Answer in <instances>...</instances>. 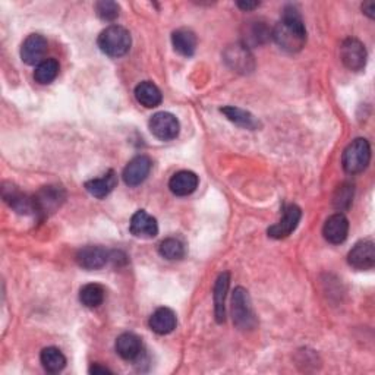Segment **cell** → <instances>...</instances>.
<instances>
[{"instance_id": "6da1fadb", "label": "cell", "mask_w": 375, "mask_h": 375, "mask_svg": "<svg viewBox=\"0 0 375 375\" xmlns=\"http://www.w3.org/2000/svg\"><path fill=\"white\" fill-rule=\"evenodd\" d=\"M271 35L280 49L289 51V53H296V51L302 50L306 43V30L299 12L293 6L284 8L283 17L271 31Z\"/></svg>"}, {"instance_id": "7a4b0ae2", "label": "cell", "mask_w": 375, "mask_h": 375, "mask_svg": "<svg viewBox=\"0 0 375 375\" xmlns=\"http://www.w3.org/2000/svg\"><path fill=\"white\" fill-rule=\"evenodd\" d=\"M97 44L105 55L110 58H121L131 49L132 38L129 31L121 25H110L100 33Z\"/></svg>"}, {"instance_id": "3957f363", "label": "cell", "mask_w": 375, "mask_h": 375, "mask_svg": "<svg viewBox=\"0 0 375 375\" xmlns=\"http://www.w3.org/2000/svg\"><path fill=\"white\" fill-rule=\"evenodd\" d=\"M371 162V146L365 138H356L343 151L342 164L346 173L358 175L364 172Z\"/></svg>"}, {"instance_id": "277c9868", "label": "cell", "mask_w": 375, "mask_h": 375, "mask_svg": "<svg viewBox=\"0 0 375 375\" xmlns=\"http://www.w3.org/2000/svg\"><path fill=\"white\" fill-rule=\"evenodd\" d=\"M232 315H234V324L239 330L255 329L256 318L247 289L243 288L235 289L234 296H232Z\"/></svg>"}, {"instance_id": "5b68a950", "label": "cell", "mask_w": 375, "mask_h": 375, "mask_svg": "<svg viewBox=\"0 0 375 375\" xmlns=\"http://www.w3.org/2000/svg\"><path fill=\"white\" fill-rule=\"evenodd\" d=\"M148 126L151 134L162 141L175 139L180 131V125L176 116L167 112H159L151 116Z\"/></svg>"}, {"instance_id": "8992f818", "label": "cell", "mask_w": 375, "mask_h": 375, "mask_svg": "<svg viewBox=\"0 0 375 375\" xmlns=\"http://www.w3.org/2000/svg\"><path fill=\"white\" fill-rule=\"evenodd\" d=\"M340 58L347 69L354 72L362 71L367 64V50L356 38H347L342 43Z\"/></svg>"}, {"instance_id": "52a82bcc", "label": "cell", "mask_w": 375, "mask_h": 375, "mask_svg": "<svg viewBox=\"0 0 375 375\" xmlns=\"http://www.w3.org/2000/svg\"><path fill=\"white\" fill-rule=\"evenodd\" d=\"M302 211L297 205L290 204L284 209L283 217L279 223L268 227V236L274 239H284L292 235L301 222Z\"/></svg>"}, {"instance_id": "ba28073f", "label": "cell", "mask_w": 375, "mask_h": 375, "mask_svg": "<svg viewBox=\"0 0 375 375\" xmlns=\"http://www.w3.org/2000/svg\"><path fill=\"white\" fill-rule=\"evenodd\" d=\"M76 263L85 270H98L105 267L110 260V252L97 245H88L76 252Z\"/></svg>"}, {"instance_id": "9c48e42d", "label": "cell", "mask_w": 375, "mask_h": 375, "mask_svg": "<svg viewBox=\"0 0 375 375\" xmlns=\"http://www.w3.org/2000/svg\"><path fill=\"white\" fill-rule=\"evenodd\" d=\"M47 51V40L42 34H31L21 46V59L27 64H40Z\"/></svg>"}, {"instance_id": "30bf717a", "label": "cell", "mask_w": 375, "mask_h": 375, "mask_svg": "<svg viewBox=\"0 0 375 375\" xmlns=\"http://www.w3.org/2000/svg\"><path fill=\"white\" fill-rule=\"evenodd\" d=\"M347 261L356 270H369L375 264V245L371 239L358 242L347 255Z\"/></svg>"}, {"instance_id": "8fae6325", "label": "cell", "mask_w": 375, "mask_h": 375, "mask_svg": "<svg viewBox=\"0 0 375 375\" xmlns=\"http://www.w3.org/2000/svg\"><path fill=\"white\" fill-rule=\"evenodd\" d=\"M151 160L147 156H138L126 164L123 169V180L128 186H138L148 177L151 172Z\"/></svg>"}, {"instance_id": "7c38bea8", "label": "cell", "mask_w": 375, "mask_h": 375, "mask_svg": "<svg viewBox=\"0 0 375 375\" xmlns=\"http://www.w3.org/2000/svg\"><path fill=\"white\" fill-rule=\"evenodd\" d=\"M129 230L135 238L141 239H151L157 236L159 234V225L157 220L152 216H150L146 210L137 211L129 223Z\"/></svg>"}, {"instance_id": "4fadbf2b", "label": "cell", "mask_w": 375, "mask_h": 375, "mask_svg": "<svg viewBox=\"0 0 375 375\" xmlns=\"http://www.w3.org/2000/svg\"><path fill=\"white\" fill-rule=\"evenodd\" d=\"M347 234H349V220L342 213L330 216L327 218V222L324 223V227H322V235H324L327 242L333 245L343 243L347 238Z\"/></svg>"}, {"instance_id": "5bb4252c", "label": "cell", "mask_w": 375, "mask_h": 375, "mask_svg": "<svg viewBox=\"0 0 375 375\" xmlns=\"http://www.w3.org/2000/svg\"><path fill=\"white\" fill-rule=\"evenodd\" d=\"M225 60L227 62V64L232 69H235L238 72L247 73V72H251L254 68L252 56L250 53V50L243 44L230 46L225 51Z\"/></svg>"}, {"instance_id": "9a60e30c", "label": "cell", "mask_w": 375, "mask_h": 375, "mask_svg": "<svg viewBox=\"0 0 375 375\" xmlns=\"http://www.w3.org/2000/svg\"><path fill=\"white\" fill-rule=\"evenodd\" d=\"M230 286V274L227 271L220 274L214 284V315L218 324H222L226 320V296Z\"/></svg>"}, {"instance_id": "2e32d148", "label": "cell", "mask_w": 375, "mask_h": 375, "mask_svg": "<svg viewBox=\"0 0 375 375\" xmlns=\"http://www.w3.org/2000/svg\"><path fill=\"white\" fill-rule=\"evenodd\" d=\"M200 179L198 176L191 171H180L175 173L169 180L171 191L177 197H186L191 195L192 192H195L198 188Z\"/></svg>"}, {"instance_id": "e0dca14e", "label": "cell", "mask_w": 375, "mask_h": 375, "mask_svg": "<svg viewBox=\"0 0 375 375\" xmlns=\"http://www.w3.org/2000/svg\"><path fill=\"white\" fill-rule=\"evenodd\" d=\"M116 352L125 360H134L141 355L142 343L141 339L134 333H123L121 334L114 343Z\"/></svg>"}, {"instance_id": "ac0fdd59", "label": "cell", "mask_w": 375, "mask_h": 375, "mask_svg": "<svg viewBox=\"0 0 375 375\" xmlns=\"http://www.w3.org/2000/svg\"><path fill=\"white\" fill-rule=\"evenodd\" d=\"M176 315L171 308H159L150 317V329L157 334H169L176 329Z\"/></svg>"}, {"instance_id": "d6986e66", "label": "cell", "mask_w": 375, "mask_h": 375, "mask_svg": "<svg viewBox=\"0 0 375 375\" xmlns=\"http://www.w3.org/2000/svg\"><path fill=\"white\" fill-rule=\"evenodd\" d=\"M3 198L5 201L18 211L19 214H31L35 213V204H34V197H27L25 193L19 192L17 188L9 186L3 188Z\"/></svg>"}, {"instance_id": "ffe728a7", "label": "cell", "mask_w": 375, "mask_h": 375, "mask_svg": "<svg viewBox=\"0 0 375 375\" xmlns=\"http://www.w3.org/2000/svg\"><path fill=\"white\" fill-rule=\"evenodd\" d=\"M118 185V176L113 171H109L101 177L91 179L85 182V189L96 198H106L109 193Z\"/></svg>"}, {"instance_id": "44dd1931", "label": "cell", "mask_w": 375, "mask_h": 375, "mask_svg": "<svg viewBox=\"0 0 375 375\" xmlns=\"http://www.w3.org/2000/svg\"><path fill=\"white\" fill-rule=\"evenodd\" d=\"M62 200H63L62 189H58L53 186H46L43 191L38 192L37 197H34L35 214L37 213L46 214L47 211L56 209L58 205H60Z\"/></svg>"}, {"instance_id": "7402d4cb", "label": "cell", "mask_w": 375, "mask_h": 375, "mask_svg": "<svg viewBox=\"0 0 375 375\" xmlns=\"http://www.w3.org/2000/svg\"><path fill=\"white\" fill-rule=\"evenodd\" d=\"M135 97H137L139 105H142L144 107H148V109L157 107L163 100V96H162V91L159 89V87L150 81H144V82L137 85Z\"/></svg>"}, {"instance_id": "603a6c76", "label": "cell", "mask_w": 375, "mask_h": 375, "mask_svg": "<svg viewBox=\"0 0 375 375\" xmlns=\"http://www.w3.org/2000/svg\"><path fill=\"white\" fill-rule=\"evenodd\" d=\"M172 44L179 55L189 58L197 50V35L186 28L176 30L172 34Z\"/></svg>"}, {"instance_id": "cb8c5ba5", "label": "cell", "mask_w": 375, "mask_h": 375, "mask_svg": "<svg viewBox=\"0 0 375 375\" xmlns=\"http://www.w3.org/2000/svg\"><path fill=\"white\" fill-rule=\"evenodd\" d=\"M220 112H222L230 122H234L241 128L250 129V131H255V129H258V126H260V122H258L250 112L243 109L235 106H226L220 109Z\"/></svg>"}, {"instance_id": "d4e9b609", "label": "cell", "mask_w": 375, "mask_h": 375, "mask_svg": "<svg viewBox=\"0 0 375 375\" xmlns=\"http://www.w3.org/2000/svg\"><path fill=\"white\" fill-rule=\"evenodd\" d=\"M40 360H42L44 369L51 374H58L64 367H67V358H64L62 351H59L58 347H53V346L43 349L42 355H40Z\"/></svg>"}, {"instance_id": "484cf974", "label": "cell", "mask_w": 375, "mask_h": 375, "mask_svg": "<svg viewBox=\"0 0 375 375\" xmlns=\"http://www.w3.org/2000/svg\"><path fill=\"white\" fill-rule=\"evenodd\" d=\"M105 288L97 283H88L80 290V301L87 308H97L105 302Z\"/></svg>"}, {"instance_id": "4316f807", "label": "cell", "mask_w": 375, "mask_h": 375, "mask_svg": "<svg viewBox=\"0 0 375 375\" xmlns=\"http://www.w3.org/2000/svg\"><path fill=\"white\" fill-rule=\"evenodd\" d=\"M59 62L56 59H44L40 64H37V68L34 71V80L42 84L47 85L50 82H53L56 80V76L59 75Z\"/></svg>"}, {"instance_id": "83f0119b", "label": "cell", "mask_w": 375, "mask_h": 375, "mask_svg": "<svg viewBox=\"0 0 375 375\" xmlns=\"http://www.w3.org/2000/svg\"><path fill=\"white\" fill-rule=\"evenodd\" d=\"M159 252L163 258L169 261L182 260L185 256V245L182 243V241H179L176 238H167L160 243Z\"/></svg>"}, {"instance_id": "f1b7e54d", "label": "cell", "mask_w": 375, "mask_h": 375, "mask_svg": "<svg viewBox=\"0 0 375 375\" xmlns=\"http://www.w3.org/2000/svg\"><path fill=\"white\" fill-rule=\"evenodd\" d=\"M119 5L113 2V0H101V2L96 3V12L100 19L112 22L119 17Z\"/></svg>"}, {"instance_id": "f546056e", "label": "cell", "mask_w": 375, "mask_h": 375, "mask_svg": "<svg viewBox=\"0 0 375 375\" xmlns=\"http://www.w3.org/2000/svg\"><path fill=\"white\" fill-rule=\"evenodd\" d=\"M352 198H354V186L351 184H345L342 186H339L338 192H335L334 195V207L338 210H346L349 209V205L352 204Z\"/></svg>"}, {"instance_id": "4dcf8cb0", "label": "cell", "mask_w": 375, "mask_h": 375, "mask_svg": "<svg viewBox=\"0 0 375 375\" xmlns=\"http://www.w3.org/2000/svg\"><path fill=\"white\" fill-rule=\"evenodd\" d=\"M89 374H94V375H97V374H112V371L109 368H106V367H101L100 364H93L91 368H89Z\"/></svg>"}, {"instance_id": "1f68e13d", "label": "cell", "mask_w": 375, "mask_h": 375, "mask_svg": "<svg viewBox=\"0 0 375 375\" xmlns=\"http://www.w3.org/2000/svg\"><path fill=\"white\" fill-rule=\"evenodd\" d=\"M362 10H364V14L368 15L371 19L374 18V12H375V3L374 2H365L362 5Z\"/></svg>"}, {"instance_id": "d6a6232c", "label": "cell", "mask_w": 375, "mask_h": 375, "mask_svg": "<svg viewBox=\"0 0 375 375\" xmlns=\"http://www.w3.org/2000/svg\"><path fill=\"white\" fill-rule=\"evenodd\" d=\"M258 2H238V6L242 9V10H252L255 8H258Z\"/></svg>"}]
</instances>
